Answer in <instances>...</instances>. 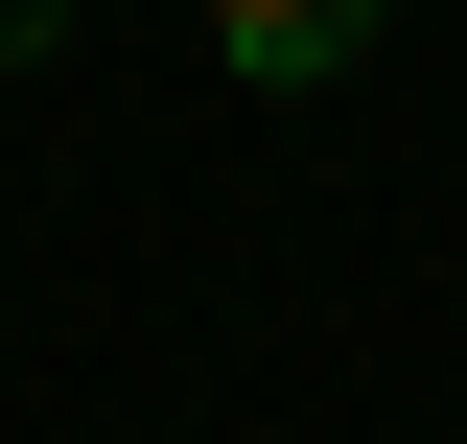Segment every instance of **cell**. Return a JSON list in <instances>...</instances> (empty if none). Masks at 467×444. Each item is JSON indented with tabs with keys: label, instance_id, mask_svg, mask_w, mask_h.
I'll list each match as a JSON object with an SVG mask.
<instances>
[{
	"label": "cell",
	"instance_id": "6da1fadb",
	"mask_svg": "<svg viewBox=\"0 0 467 444\" xmlns=\"http://www.w3.org/2000/svg\"><path fill=\"white\" fill-rule=\"evenodd\" d=\"M374 24L398 0H211V70L234 94H327V70H374Z\"/></svg>",
	"mask_w": 467,
	"mask_h": 444
},
{
	"label": "cell",
	"instance_id": "7a4b0ae2",
	"mask_svg": "<svg viewBox=\"0 0 467 444\" xmlns=\"http://www.w3.org/2000/svg\"><path fill=\"white\" fill-rule=\"evenodd\" d=\"M0 70H47V0H0Z\"/></svg>",
	"mask_w": 467,
	"mask_h": 444
}]
</instances>
